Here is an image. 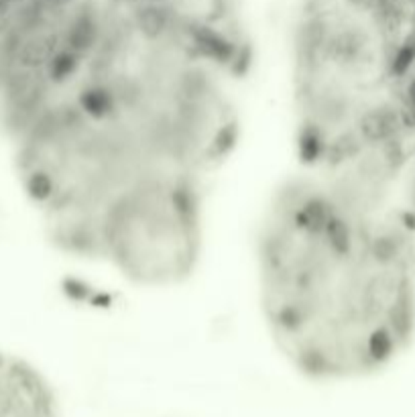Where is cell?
Listing matches in <instances>:
<instances>
[{
    "label": "cell",
    "mask_w": 415,
    "mask_h": 417,
    "mask_svg": "<svg viewBox=\"0 0 415 417\" xmlns=\"http://www.w3.org/2000/svg\"><path fill=\"white\" fill-rule=\"evenodd\" d=\"M407 100H409V104L415 108V78L407 84Z\"/></svg>",
    "instance_id": "7a4b0ae2"
},
{
    "label": "cell",
    "mask_w": 415,
    "mask_h": 417,
    "mask_svg": "<svg viewBox=\"0 0 415 417\" xmlns=\"http://www.w3.org/2000/svg\"><path fill=\"white\" fill-rule=\"evenodd\" d=\"M365 200L322 173L273 200L259 238L263 309L283 356L316 381L389 365L409 334V305L391 269L403 242L369 224Z\"/></svg>",
    "instance_id": "6da1fadb"
}]
</instances>
